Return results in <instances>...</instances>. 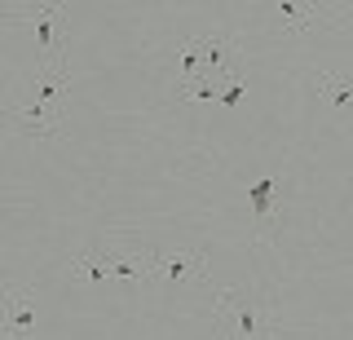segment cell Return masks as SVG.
I'll list each match as a JSON object with an SVG mask.
<instances>
[{"mask_svg": "<svg viewBox=\"0 0 353 340\" xmlns=\"http://www.w3.org/2000/svg\"><path fill=\"white\" fill-rule=\"evenodd\" d=\"M203 274V257L199 252H168V257H154V279L163 283H185V279H199Z\"/></svg>", "mask_w": 353, "mask_h": 340, "instance_id": "obj_4", "label": "cell"}, {"mask_svg": "<svg viewBox=\"0 0 353 340\" xmlns=\"http://www.w3.org/2000/svg\"><path fill=\"white\" fill-rule=\"evenodd\" d=\"M283 31H318V27H340V9H323V5H274Z\"/></svg>", "mask_w": 353, "mask_h": 340, "instance_id": "obj_2", "label": "cell"}, {"mask_svg": "<svg viewBox=\"0 0 353 340\" xmlns=\"http://www.w3.org/2000/svg\"><path fill=\"white\" fill-rule=\"evenodd\" d=\"M31 327H36V301H31V292L9 288L5 292V340H27Z\"/></svg>", "mask_w": 353, "mask_h": 340, "instance_id": "obj_3", "label": "cell"}, {"mask_svg": "<svg viewBox=\"0 0 353 340\" xmlns=\"http://www.w3.org/2000/svg\"><path fill=\"white\" fill-rule=\"evenodd\" d=\"M318 93L327 97L331 111H345V106L353 102V84L345 80V75H336V71H318Z\"/></svg>", "mask_w": 353, "mask_h": 340, "instance_id": "obj_7", "label": "cell"}, {"mask_svg": "<svg viewBox=\"0 0 353 340\" xmlns=\"http://www.w3.org/2000/svg\"><path fill=\"white\" fill-rule=\"evenodd\" d=\"M71 274L75 279H84V283H106V279H115L110 274V261H106V252H80V257L71 261Z\"/></svg>", "mask_w": 353, "mask_h": 340, "instance_id": "obj_6", "label": "cell"}, {"mask_svg": "<svg viewBox=\"0 0 353 340\" xmlns=\"http://www.w3.org/2000/svg\"><path fill=\"white\" fill-rule=\"evenodd\" d=\"M216 340H274V323L261 296H243L234 288L216 292Z\"/></svg>", "mask_w": 353, "mask_h": 340, "instance_id": "obj_1", "label": "cell"}, {"mask_svg": "<svg viewBox=\"0 0 353 340\" xmlns=\"http://www.w3.org/2000/svg\"><path fill=\"white\" fill-rule=\"evenodd\" d=\"M58 18H62V9L58 5H36L31 9V31H36V49L44 53V58H53V31H58Z\"/></svg>", "mask_w": 353, "mask_h": 340, "instance_id": "obj_5", "label": "cell"}, {"mask_svg": "<svg viewBox=\"0 0 353 340\" xmlns=\"http://www.w3.org/2000/svg\"><path fill=\"white\" fill-rule=\"evenodd\" d=\"M248 194H252V208H256V221H261V226H270V208H274V181H270V177H261V181L252 186Z\"/></svg>", "mask_w": 353, "mask_h": 340, "instance_id": "obj_8", "label": "cell"}]
</instances>
